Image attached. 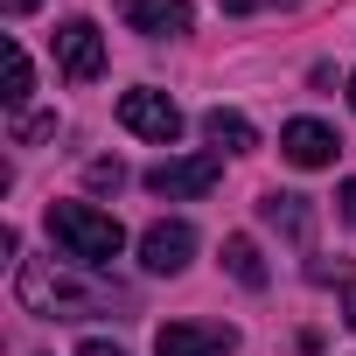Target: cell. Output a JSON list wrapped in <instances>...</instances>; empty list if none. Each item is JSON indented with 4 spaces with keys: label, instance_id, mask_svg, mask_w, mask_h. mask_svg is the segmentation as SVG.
Here are the masks:
<instances>
[{
    "label": "cell",
    "instance_id": "13",
    "mask_svg": "<svg viewBox=\"0 0 356 356\" xmlns=\"http://www.w3.org/2000/svg\"><path fill=\"white\" fill-rule=\"evenodd\" d=\"M84 182H91V189H119V182H126V168H119V161H91V168H84Z\"/></svg>",
    "mask_w": 356,
    "mask_h": 356
},
{
    "label": "cell",
    "instance_id": "1",
    "mask_svg": "<svg viewBox=\"0 0 356 356\" xmlns=\"http://www.w3.org/2000/svg\"><path fill=\"white\" fill-rule=\"evenodd\" d=\"M49 238H56L63 259H77V266H112L119 245H126L119 217H105V210H91V203H49Z\"/></svg>",
    "mask_w": 356,
    "mask_h": 356
},
{
    "label": "cell",
    "instance_id": "10",
    "mask_svg": "<svg viewBox=\"0 0 356 356\" xmlns=\"http://www.w3.org/2000/svg\"><path fill=\"white\" fill-rule=\"evenodd\" d=\"M224 273L238 286H266V266H259V245L252 238H224Z\"/></svg>",
    "mask_w": 356,
    "mask_h": 356
},
{
    "label": "cell",
    "instance_id": "12",
    "mask_svg": "<svg viewBox=\"0 0 356 356\" xmlns=\"http://www.w3.org/2000/svg\"><path fill=\"white\" fill-rule=\"evenodd\" d=\"M8 105H29V56H22V42H8Z\"/></svg>",
    "mask_w": 356,
    "mask_h": 356
},
{
    "label": "cell",
    "instance_id": "14",
    "mask_svg": "<svg viewBox=\"0 0 356 356\" xmlns=\"http://www.w3.org/2000/svg\"><path fill=\"white\" fill-rule=\"evenodd\" d=\"M335 203H342V217H349V231H356V182H342V196H335Z\"/></svg>",
    "mask_w": 356,
    "mask_h": 356
},
{
    "label": "cell",
    "instance_id": "6",
    "mask_svg": "<svg viewBox=\"0 0 356 356\" xmlns=\"http://www.w3.org/2000/svg\"><path fill=\"white\" fill-rule=\"evenodd\" d=\"M280 154H286L293 168H328V161L342 154V140H335L321 119H293V126L280 133Z\"/></svg>",
    "mask_w": 356,
    "mask_h": 356
},
{
    "label": "cell",
    "instance_id": "7",
    "mask_svg": "<svg viewBox=\"0 0 356 356\" xmlns=\"http://www.w3.org/2000/svg\"><path fill=\"white\" fill-rule=\"evenodd\" d=\"M189 252H196V231H189V224H154V231L140 238V266H147V273H182Z\"/></svg>",
    "mask_w": 356,
    "mask_h": 356
},
{
    "label": "cell",
    "instance_id": "4",
    "mask_svg": "<svg viewBox=\"0 0 356 356\" xmlns=\"http://www.w3.org/2000/svg\"><path fill=\"white\" fill-rule=\"evenodd\" d=\"M49 49H56V70H63L70 84H91V77L105 70V42H98L91 22H63V29L49 35Z\"/></svg>",
    "mask_w": 356,
    "mask_h": 356
},
{
    "label": "cell",
    "instance_id": "11",
    "mask_svg": "<svg viewBox=\"0 0 356 356\" xmlns=\"http://www.w3.org/2000/svg\"><path fill=\"white\" fill-rule=\"evenodd\" d=\"M259 210H266V224H273V231H286V238H307V196H266Z\"/></svg>",
    "mask_w": 356,
    "mask_h": 356
},
{
    "label": "cell",
    "instance_id": "9",
    "mask_svg": "<svg viewBox=\"0 0 356 356\" xmlns=\"http://www.w3.org/2000/svg\"><path fill=\"white\" fill-rule=\"evenodd\" d=\"M203 133H210V140H217L224 154H252V147H259V133H252V119H245V112H224V105H217V112L203 119Z\"/></svg>",
    "mask_w": 356,
    "mask_h": 356
},
{
    "label": "cell",
    "instance_id": "5",
    "mask_svg": "<svg viewBox=\"0 0 356 356\" xmlns=\"http://www.w3.org/2000/svg\"><path fill=\"white\" fill-rule=\"evenodd\" d=\"M231 349H238V335L217 321H168L154 335V356H231Z\"/></svg>",
    "mask_w": 356,
    "mask_h": 356
},
{
    "label": "cell",
    "instance_id": "16",
    "mask_svg": "<svg viewBox=\"0 0 356 356\" xmlns=\"http://www.w3.org/2000/svg\"><path fill=\"white\" fill-rule=\"evenodd\" d=\"M0 8H8V15H29V8H35V0H0Z\"/></svg>",
    "mask_w": 356,
    "mask_h": 356
},
{
    "label": "cell",
    "instance_id": "17",
    "mask_svg": "<svg viewBox=\"0 0 356 356\" xmlns=\"http://www.w3.org/2000/svg\"><path fill=\"white\" fill-rule=\"evenodd\" d=\"M349 328H356V293H349Z\"/></svg>",
    "mask_w": 356,
    "mask_h": 356
},
{
    "label": "cell",
    "instance_id": "15",
    "mask_svg": "<svg viewBox=\"0 0 356 356\" xmlns=\"http://www.w3.org/2000/svg\"><path fill=\"white\" fill-rule=\"evenodd\" d=\"M77 356H126V349H112V342H84Z\"/></svg>",
    "mask_w": 356,
    "mask_h": 356
},
{
    "label": "cell",
    "instance_id": "3",
    "mask_svg": "<svg viewBox=\"0 0 356 356\" xmlns=\"http://www.w3.org/2000/svg\"><path fill=\"white\" fill-rule=\"evenodd\" d=\"M217 182H224V154H189V161L147 168V189L154 196H210Z\"/></svg>",
    "mask_w": 356,
    "mask_h": 356
},
{
    "label": "cell",
    "instance_id": "8",
    "mask_svg": "<svg viewBox=\"0 0 356 356\" xmlns=\"http://www.w3.org/2000/svg\"><path fill=\"white\" fill-rule=\"evenodd\" d=\"M119 22L140 35H189V0H119Z\"/></svg>",
    "mask_w": 356,
    "mask_h": 356
},
{
    "label": "cell",
    "instance_id": "2",
    "mask_svg": "<svg viewBox=\"0 0 356 356\" xmlns=\"http://www.w3.org/2000/svg\"><path fill=\"white\" fill-rule=\"evenodd\" d=\"M119 126L140 133V140H154V147H168L175 133H182V105H175L168 91H126L119 98Z\"/></svg>",
    "mask_w": 356,
    "mask_h": 356
},
{
    "label": "cell",
    "instance_id": "18",
    "mask_svg": "<svg viewBox=\"0 0 356 356\" xmlns=\"http://www.w3.org/2000/svg\"><path fill=\"white\" fill-rule=\"evenodd\" d=\"M349 105H356V77H349Z\"/></svg>",
    "mask_w": 356,
    "mask_h": 356
}]
</instances>
